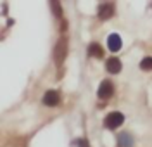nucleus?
<instances>
[{
  "instance_id": "nucleus-7",
  "label": "nucleus",
  "mask_w": 152,
  "mask_h": 147,
  "mask_svg": "<svg viewBox=\"0 0 152 147\" xmlns=\"http://www.w3.org/2000/svg\"><path fill=\"white\" fill-rule=\"evenodd\" d=\"M107 47L113 52H118V50L121 49V38H119V35H116V33L109 35L107 37Z\"/></svg>"
},
{
  "instance_id": "nucleus-10",
  "label": "nucleus",
  "mask_w": 152,
  "mask_h": 147,
  "mask_svg": "<svg viewBox=\"0 0 152 147\" xmlns=\"http://www.w3.org/2000/svg\"><path fill=\"white\" fill-rule=\"evenodd\" d=\"M140 68L143 71H152V57H143L140 62Z\"/></svg>"
},
{
  "instance_id": "nucleus-4",
  "label": "nucleus",
  "mask_w": 152,
  "mask_h": 147,
  "mask_svg": "<svg viewBox=\"0 0 152 147\" xmlns=\"http://www.w3.org/2000/svg\"><path fill=\"white\" fill-rule=\"evenodd\" d=\"M59 102H61V97H59V94L54 92V90H48L47 94L43 95V104L45 106L54 108V106H59Z\"/></svg>"
},
{
  "instance_id": "nucleus-8",
  "label": "nucleus",
  "mask_w": 152,
  "mask_h": 147,
  "mask_svg": "<svg viewBox=\"0 0 152 147\" xmlns=\"http://www.w3.org/2000/svg\"><path fill=\"white\" fill-rule=\"evenodd\" d=\"M88 56H90V57L100 59L104 56V50H102V47H100L99 43H90V47H88Z\"/></svg>"
},
{
  "instance_id": "nucleus-11",
  "label": "nucleus",
  "mask_w": 152,
  "mask_h": 147,
  "mask_svg": "<svg viewBox=\"0 0 152 147\" xmlns=\"http://www.w3.org/2000/svg\"><path fill=\"white\" fill-rule=\"evenodd\" d=\"M52 4V10L56 12V16L59 18V19H62V10H61V4L59 2H50Z\"/></svg>"
},
{
  "instance_id": "nucleus-2",
  "label": "nucleus",
  "mask_w": 152,
  "mask_h": 147,
  "mask_svg": "<svg viewBox=\"0 0 152 147\" xmlns=\"http://www.w3.org/2000/svg\"><path fill=\"white\" fill-rule=\"evenodd\" d=\"M124 121V116L121 113H118V111H114V113H109L107 116L104 118V127L107 130H116L118 127H121Z\"/></svg>"
},
{
  "instance_id": "nucleus-9",
  "label": "nucleus",
  "mask_w": 152,
  "mask_h": 147,
  "mask_svg": "<svg viewBox=\"0 0 152 147\" xmlns=\"http://www.w3.org/2000/svg\"><path fill=\"white\" fill-rule=\"evenodd\" d=\"M118 140H119V147H132V144H133L132 135H128V133L119 135V137H118Z\"/></svg>"
},
{
  "instance_id": "nucleus-5",
  "label": "nucleus",
  "mask_w": 152,
  "mask_h": 147,
  "mask_svg": "<svg viewBox=\"0 0 152 147\" xmlns=\"http://www.w3.org/2000/svg\"><path fill=\"white\" fill-rule=\"evenodd\" d=\"M113 14H114L113 4H100V7H99V18L100 19H111Z\"/></svg>"
},
{
  "instance_id": "nucleus-6",
  "label": "nucleus",
  "mask_w": 152,
  "mask_h": 147,
  "mask_svg": "<svg viewBox=\"0 0 152 147\" xmlns=\"http://www.w3.org/2000/svg\"><path fill=\"white\" fill-rule=\"evenodd\" d=\"M105 69H107L109 73H113V75L119 73V71H121V61L118 57H109L107 62H105Z\"/></svg>"
},
{
  "instance_id": "nucleus-3",
  "label": "nucleus",
  "mask_w": 152,
  "mask_h": 147,
  "mask_svg": "<svg viewBox=\"0 0 152 147\" xmlns=\"http://www.w3.org/2000/svg\"><path fill=\"white\" fill-rule=\"evenodd\" d=\"M99 97L100 99H109L111 95L114 94V85L113 81H109V80H104L102 83H100V87H99Z\"/></svg>"
},
{
  "instance_id": "nucleus-1",
  "label": "nucleus",
  "mask_w": 152,
  "mask_h": 147,
  "mask_svg": "<svg viewBox=\"0 0 152 147\" xmlns=\"http://www.w3.org/2000/svg\"><path fill=\"white\" fill-rule=\"evenodd\" d=\"M67 56V38L66 37H61L57 45L54 47V59H56L57 64H62V61Z\"/></svg>"
}]
</instances>
